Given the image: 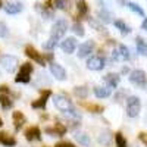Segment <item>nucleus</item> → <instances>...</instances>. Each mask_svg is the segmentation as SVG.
<instances>
[{
  "label": "nucleus",
  "mask_w": 147,
  "mask_h": 147,
  "mask_svg": "<svg viewBox=\"0 0 147 147\" xmlns=\"http://www.w3.org/2000/svg\"><path fill=\"white\" fill-rule=\"evenodd\" d=\"M115 140H116V146L118 147H128L127 146V140L124 138V136H122L121 132H118L116 136H115Z\"/></svg>",
  "instance_id": "nucleus-30"
},
{
  "label": "nucleus",
  "mask_w": 147,
  "mask_h": 147,
  "mask_svg": "<svg viewBox=\"0 0 147 147\" xmlns=\"http://www.w3.org/2000/svg\"><path fill=\"white\" fill-rule=\"evenodd\" d=\"M44 147H46V146H44Z\"/></svg>",
  "instance_id": "nucleus-44"
},
{
  "label": "nucleus",
  "mask_w": 147,
  "mask_h": 147,
  "mask_svg": "<svg viewBox=\"0 0 147 147\" xmlns=\"http://www.w3.org/2000/svg\"><path fill=\"white\" fill-rule=\"evenodd\" d=\"M55 147H75L72 143H68V141H63V143H57Z\"/></svg>",
  "instance_id": "nucleus-37"
},
{
  "label": "nucleus",
  "mask_w": 147,
  "mask_h": 147,
  "mask_svg": "<svg viewBox=\"0 0 147 147\" xmlns=\"http://www.w3.org/2000/svg\"><path fill=\"white\" fill-rule=\"evenodd\" d=\"M129 81L132 84L138 85V87H146L147 84V77H146V72L141 69H136L129 74Z\"/></svg>",
  "instance_id": "nucleus-4"
},
{
  "label": "nucleus",
  "mask_w": 147,
  "mask_h": 147,
  "mask_svg": "<svg viewBox=\"0 0 147 147\" xmlns=\"http://www.w3.org/2000/svg\"><path fill=\"white\" fill-rule=\"evenodd\" d=\"M60 47H62V50L65 53H74V50L77 49V40L72 38V37H69V38H66V40L62 41Z\"/></svg>",
  "instance_id": "nucleus-11"
},
{
  "label": "nucleus",
  "mask_w": 147,
  "mask_h": 147,
  "mask_svg": "<svg viewBox=\"0 0 147 147\" xmlns=\"http://www.w3.org/2000/svg\"><path fill=\"white\" fill-rule=\"evenodd\" d=\"M140 109H141V102L137 96H131L128 97L127 100V113L131 118H136L140 113Z\"/></svg>",
  "instance_id": "nucleus-2"
},
{
  "label": "nucleus",
  "mask_w": 147,
  "mask_h": 147,
  "mask_svg": "<svg viewBox=\"0 0 147 147\" xmlns=\"http://www.w3.org/2000/svg\"><path fill=\"white\" fill-rule=\"evenodd\" d=\"M138 138H140V141H141L143 144L147 146V132H140V134H138Z\"/></svg>",
  "instance_id": "nucleus-36"
},
{
  "label": "nucleus",
  "mask_w": 147,
  "mask_h": 147,
  "mask_svg": "<svg viewBox=\"0 0 147 147\" xmlns=\"http://www.w3.org/2000/svg\"><path fill=\"white\" fill-rule=\"evenodd\" d=\"M0 65L5 68V71L13 72L16 69V66H18V59L15 56H9V55L2 56V59H0Z\"/></svg>",
  "instance_id": "nucleus-6"
},
{
  "label": "nucleus",
  "mask_w": 147,
  "mask_h": 147,
  "mask_svg": "<svg viewBox=\"0 0 147 147\" xmlns=\"http://www.w3.org/2000/svg\"><path fill=\"white\" fill-rule=\"evenodd\" d=\"M46 59H47V60H52V59H53V55H52V53H47V55H46Z\"/></svg>",
  "instance_id": "nucleus-41"
},
{
  "label": "nucleus",
  "mask_w": 147,
  "mask_h": 147,
  "mask_svg": "<svg viewBox=\"0 0 147 147\" xmlns=\"http://www.w3.org/2000/svg\"><path fill=\"white\" fill-rule=\"evenodd\" d=\"M75 94H77L78 97H81V99H84V97L88 96V90L85 88V87H77V88H75Z\"/></svg>",
  "instance_id": "nucleus-33"
},
{
  "label": "nucleus",
  "mask_w": 147,
  "mask_h": 147,
  "mask_svg": "<svg viewBox=\"0 0 147 147\" xmlns=\"http://www.w3.org/2000/svg\"><path fill=\"white\" fill-rule=\"evenodd\" d=\"M115 27L122 32V34H129L131 32V28L127 25V24L124 22V21H121V19H118V21H115Z\"/></svg>",
  "instance_id": "nucleus-23"
},
{
  "label": "nucleus",
  "mask_w": 147,
  "mask_h": 147,
  "mask_svg": "<svg viewBox=\"0 0 147 147\" xmlns=\"http://www.w3.org/2000/svg\"><path fill=\"white\" fill-rule=\"evenodd\" d=\"M118 53H119V59H124V60H128L129 59V50H128V47L124 46V44L119 46Z\"/></svg>",
  "instance_id": "nucleus-24"
},
{
  "label": "nucleus",
  "mask_w": 147,
  "mask_h": 147,
  "mask_svg": "<svg viewBox=\"0 0 147 147\" xmlns=\"http://www.w3.org/2000/svg\"><path fill=\"white\" fill-rule=\"evenodd\" d=\"M25 137H27V140H30V141L40 140V138H41V131H40L38 127H31V128H28V129L25 131Z\"/></svg>",
  "instance_id": "nucleus-14"
},
{
  "label": "nucleus",
  "mask_w": 147,
  "mask_h": 147,
  "mask_svg": "<svg viewBox=\"0 0 147 147\" xmlns=\"http://www.w3.org/2000/svg\"><path fill=\"white\" fill-rule=\"evenodd\" d=\"M93 49H94V41H85L84 44L80 46L78 49V56L80 57H85V56H88L91 52H93Z\"/></svg>",
  "instance_id": "nucleus-12"
},
{
  "label": "nucleus",
  "mask_w": 147,
  "mask_h": 147,
  "mask_svg": "<svg viewBox=\"0 0 147 147\" xmlns=\"http://www.w3.org/2000/svg\"><path fill=\"white\" fill-rule=\"evenodd\" d=\"M97 16H99V19H100V21H103V22H106V24L112 22V13H110V12H107L106 9L99 10V13H97Z\"/></svg>",
  "instance_id": "nucleus-22"
},
{
  "label": "nucleus",
  "mask_w": 147,
  "mask_h": 147,
  "mask_svg": "<svg viewBox=\"0 0 147 147\" xmlns=\"http://www.w3.org/2000/svg\"><path fill=\"white\" fill-rule=\"evenodd\" d=\"M25 55H27L30 59L35 60V62H38V65H43V66H44V63H46L44 59L41 57V55L37 52L32 46H27V47H25Z\"/></svg>",
  "instance_id": "nucleus-9"
},
{
  "label": "nucleus",
  "mask_w": 147,
  "mask_h": 147,
  "mask_svg": "<svg viewBox=\"0 0 147 147\" xmlns=\"http://www.w3.org/2000/svg\"><path fill=\"white\" fill-rule=\"evenodd\" d=\"M50 71H52V74H53V77L57 78V80H60V81L66 78L65 69L60 66V65H57V63H50Z\"/></svg>",
  "instance_id": "nucleus-13"
},
{
  "label": "nucleus",
  "mask_w": 147,
  "mask_h": 147,
  "mask_svg": "<svg viewBox=\"0 0 147 147\" xmlns=\"http://www.w3.org/2000/svg\"><path fill=\"white\" fill-rule=\"evenodd\" d=\"M132 12H136L137 15H140V16H144V10H143V7H140V5H137V3H132V2H129L128 5H127Z\"/></svg>",
  "instance_id": "nucleus-27"
},
{
  "label": "nucleus",
  "mask_w": 147,
  "mask_h": 147,
  "mask_svg": "<svg viewBox=\"0 0 147 147\" xmlns=\"http://www.w3.org/2000/svg\"><path fill=\"white\" fill-rule=\"evenodd\" d=\"M87 68L91 71H102L105 68V59L100 56H93L87 60Z\"/></svg>",
  "instance_id": "nucleus-7"
},
{
  "label": "nucleus",
  "mask_w": 147,
  "mask_h": 147,
  "mask_svg": "<svg viewBox=\"0 0 147 147\" xmlns=\"http://www.w3.org/2000/svg\"><path fill=\"white\" fill-rule=\"evenodd\" d=\"M0 105H2V107H5V109H10L12 107V100L7 96L0 94Z\"/></svg>",
  "instance_id": "nucleus-28"
},
{
  "label": "nucleus",
  "mask_w": 147,
  "mask_h": 147,
  "mask_svg": "<svg viewBox=\"0 0 147 147\" xmlns=\"http://www.w3.org/2000/svg\"><path fill=\"white\" fill-rule=\"evenodd\" d=\"M90 24H91V27L97 28L99 31H102V30H103V27H102V25H99V24H97V22H94V21H90Z\"/></svg>",
  "instance_id": "nucleus-38"
},
{
  "label": "nucleus",
  "mask_w": 147,
  "mask_h": 147,
  "mask_svg": "<svg viewBox=\"0 0 147 147\" xmlns=\"http://www.w3.org/2000/svg\"><path fill=\"white\" fill-rule=\"evenodd\" d=\"M0 7H2V0H0Z\"/></svg>",
  "instance_id": "nucleus-43"
},
{
  "label": "nucleus",
  "mask_w": 147,
  "mask_h": 147,
  "mask_svg": "<svg viewBox=\"0 0 147 147\" xmlns=\"http://www.w3.org/2000/svg\"><path fill=\"white\" fill-rule=\"evenodd\" d=\"M46 132H47V134H52V136L59 137V136H63V134L66 132V128H65L62 124H56V125L52 127V128H47Z\"/></svg>",
  "instance_id": "nucleus-15"
},
{
  "label": "nucleus",
  "mask_w": 147,
  "mask_h": 147,
  "mask_svg": "<svg viewBox=\"0 0 147 147\" xmlns=\"http://www.w3.org/2000/svg\"><path fill=\"white\" fill-rule=\"evenodd\" d=\"M72 31L75 32L77 35H80V37H82V35H84V27L81 25L80 22H75V24H72Z\"/></svg>",
  "instance_id": "nucleus-29"
},
{
  "label": "nucleus",
  "mask_w": 147,
  "mask_h": 147,
  "mask_svg": "<svg viewBox=\"0 0 147 147\" xmlns=\"http://www.w3.org/2000/svg\"><path fill=\"white\" fill-rule=\"evenodd\" d=\"M87 109H90L91 112L94 113H100L103 110V106H99V105H87Z\"/></svg>",
  "instance_id": "nucleus-35"
},
{
  "label": "nucleus",
  "mask_w": 147,
  "mask_h": 147,
  "mask_svg": "<svg viewBox=\"0 0 147 147\" xmlns=\"http://www.w3.org/2000/svg\"><path fill=\"white\" fill-rule=\"evenodd\" d=\"M136 43H137V50H138V53L143 55V56H147V43L141 38V37H137Z\"/></svg>",
  "instance_id": "nucleus-20"
},
{
  "label": "nucleus",
  "mask_w": 147,
  "mask_h": 147,
  "mask_svg": "<svg viewBox=\"0 0 147 147\" xmlns=\"http://www.w3.org/2000/svg\"><path fill=\"white\" fill-rule=\"evenodd\" d=\"M141 28H143V30H146V31H147V18H146V19H144V21H143V24H141Z\"/></svg>",
  "instance_id": "nucleus-40"
},
{
  "label": "nucleus",
  "mask_w": 147,
  "mask_h": 147,
  "mask_svg": "<svg viewBox=\"0 0 147 147\" xmlns=\"http://www.w3.org/2000/svg\"><path fill=\"white\" fill-rule=\"evenodd\" d=\"M0 144H5L7 147H12L16 144V140L13 137H10L7 132H0Z\"/></svg>",
  "instance_id": "nucleus-17"
},
{
  "label": "nucleus",
  "mask_w": 147,
  "mask_h": 147,
  "mask_svg": "<svg viewBox=\"0 0 147 147\" xmlns=\"http://www.w3.org/2000/svg\"><path fill=\"white\" fill-rule=\"evenodd\" d=\"M94 94L100 99H105V97H109L110 96V88L107 87H96L94 88Z\"/></svg>",
  "instance_id": "nucleus-21"
},
{
  "label": "nucleus",
  "mask_w": 147,
  "mask_h": 147,
  "mask_svg": "<svg viewBox=\"0 0 147 147\" xmlns=\"http://www.w3.org/2000/svg\"><path fill=\"white\" fill-rule=\"evenodd\" d=\"M56 44H57V40L53 38V37H50V38L44 43V49H46V50H52V49L56 47Z\"/></svg>",
  "instance_id": "nucleus-31"
},
{
  "label": "nucleus",
  "mask_w": 147,
  "mask_h": 147,
  "mask_svg": "<svg viewBox=\"0 0 147 147\" xmlns=\"http://www.w3.org/2000/svg\"><path fill=\"white\" fill-rule=\"evenodd\" d=\"M68 31V22L65 19H57L53 27H52V37L56 40H59L60 37H63Z\"/></svg>",
  "instance_id": "nucleus-3"
},
{
  "label": "nucleus",
  "mask_w": 147,
  "mask_h": 147,
  "mask_svg": "<svg viewBox=\"0 0 147 147\" xmlns=\"http://www.w3.org/2000/svg\"><path fill=\"white\" fill-rule=\"evenodd\" d=\"M110 138H112V136H110V132L109 131H103L100 136H99V141L105 146H109L110 144Z\"/></svg>",
  "instance_id": "nucleus-26"
},
{
  "label": "nucleus",
  "mask_w": 147,
  "mask_h": 147,
  "mask_svg": "<svg viewBox=\"0 0 147 147\" xmlns=\"http://www.w3.org/2000/svg\"><path fill=\"white\" fill-rule=\"evenodd\" d=\"M74 138H75L81 146H85V147L90 146V143H91L90 137H88L85 132H75V134H74Z\"/></svg>",
  "instance_id": "nucleus-16"
},
{
  "label": "nucleus",
  "mask_w": 147,
  "mask_h": 147,
  "mask_svg": "<svg viewBox=\"0 0 147 147\" xmlns=\"http://www.w3.org/2000/svg\"><path fill=\"white\" fill-rule=\"evenodd\" d=\"M2 93H5V94H7V93H9L7 85H0V94H2Z\"/></svg>",
  "instance_id": "nucleus-39"
},
{
  "label": "nucleus",
  "mask_w": 147,
  "mask_h": 147,
  "mask_svg": "<svg viewBox=\"0 0 147 147\" xmlns=\"http://www.w3.org/2000/svg\"><path fill=\"white\" fill-rule=\"evenodd\" d=\"M53 2H55V6L57 9H62V10H65L68 6V0H53Z\"/></svg>",
  "instance_id": "nucleus-34"
},
{
  "label": "nucleus",
  "mask_w": 147,
  "mask_h": 147,
  "mask_svg": "<svg viewBox=\"0 0 147 147\" xmlns=\"http://www.w3.org/2000/svg\"><path fill=\"white\" fill-rule=\"evenodd\" d=\"M105 82L109 85V87L115 88L116 85L119 84V75L118 74H107V75L105 77Z\"/></svg>",
  "instance_id": "nucleus-18"
},
{
  "label": "nucleus",
  "mask_w": 147,
  "mask_h": 147,
  "mask_svg": "<svg viewBox=\"0 0 147 147\" xmlns=\"http://www.w3.org/2000/svg\"><path fill=\"white\" fill-rule=\"evenodd\" d=\"M13 124H15V128L16 129H21V127L25 124V116L22 115V112H13Z\"/></svg>",
  "instance_id": "nucleus-19"
},
{
  "label": "nucleus",
  "mask_w": 147,
  "mask_h": 147,
  "mask_svg": "<svg viewBox=\"0 0 147 147\" xmlns=\"http://www.w3.org/2000/svg\"><path fill=\"white\" fill-rule=\"evenodd\" d=\"M5 7V10H6V13H9V15H16V13H19V12H22V9H24V5L21 3V2H9L6 6H3Z\"/></svg>",
  "instance_id": "nucleus-10"
},
{
  "label": "nucleus",
  "mask_w": 147,
  "mask_h": 147,
  "mask_svg": "<svg viewBox=\"0 0 147 147\" xmlns=\"http://www.w3.org/2000/svg\"><path fill=\"white\" fill-rule=\"evenodd\" d=\"M53 103H55V106L60 110V112L72 115V116H75V118H80V113L77 112L75 109H74L72 103L66 99L65 96H55L53 97Z\"/></svg>",
  "instance_id": "nucleus-1"
},
{
  "label": "nucleus",
  "mask_w": 147,
  "mask_h": 147,
  "mask_svg": "<svg viewBox=\"0 0 147 147\" xmlns=\"http://www.w3.org/2000/svg\"><path fill=\"white\" fill-rule=\"evenodd\" d=\"M3 125V121H2V118H0V127H2Z\"/></svg>",
  "instance_id": "nucleus-42"
},
{
  "label": "nucleus",
  "mask_w": 147,
  "mask_h": 147,
  "mask_svg": "<svg viewBox=\"0 0 147 147\" xmlns=\"http://www.w3.org/2000/svg\"><path fill=\"white\" fill-rule=\"evenodd\" d=\"M9 35V28L5 22H0V38H5Z\"/></svg>",
  "instance_id": "nucleus-32"
},
{
  "label": "nucleus",
  "mask_w": 147,
  "mask_h": 147,
  "mask_svg": "<svg viewBox=\"0 0 147 147\" xmlns=\"http://www.w3.org/2000/svg\"><path fill=\"white\" fill-rule=\"evenodd\" d=\"M77 7H78V13H80L81 16H84V15L88 12V5H87V2H85V0H80V2L77 3Z\"/></svg>",
  "instance_id": "nucleus-25"
},
{
  "label": "nucleus",
  "mask_w": 147,
  "mask_h": 147,
  "mask_svg": "<svg viewBox=\"0 0 147 147\" xmlns=\"http://www.w3.org/2000/svg\"><path fill=\"white\" fill-rule=\"evenodd\" d=\"M50 94H52L50 90H43L40 99L35 100V102H32L31 106H32L34 109H44V107H46V103H47V100H49V97H50Z\"/></svg>",
  "instance_id": "nucleus-8"
},
{
  "label": "nucleus",
  "mask_w": 147,
  "mask_h": 147,
  "mask_svg": "<svg viewBox=\"0 0 147 147\" xmlns=\"http://www.w3.org/2000/svg\"><path fill=\"white\" fill-rule=\"evenodd\" d=\"M31 72H32V65L31 63H24L22 66H21V71H19V74L16 75V78H15V81L16 82H30V80H31Z\"/></svg>",
  "instance_id": "nucleus-5"
}]
</instances>
